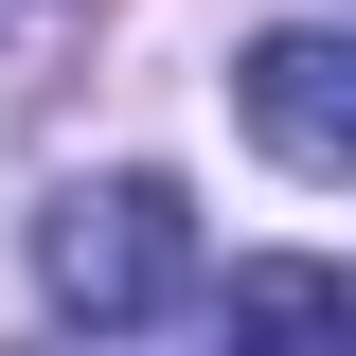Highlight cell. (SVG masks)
<instances>
[{
    "label": "cell",
    "mask_w": 356,
    "mask_h": 356,
    "mask_svg": "<svg viewBox=\"0 0 356 356\" xmlns=\"http://www.w3.org/2000/svg\"><path fill=\"white\" fill-rule=\"evenodd\" d=\"M36 303L72 339H143V321L196 303V196L161 161H107V178H54L36 214Z\"/></svg>",
    "instance_id": "1"
},
{
    "label": "cell",
    "mask_w": 356,
    "mask_h": 356,
    "mask_svg": "<svg viewBox=\"0 0 356 356\" xmlns=\"http://www.w3.org/2000/svg\"><path fill=\"white\" fill-rule=\"evenodd\" d=\"M232 125H250L285 178H356V36L267 18V36L232 54Z\"/></svg>",
    "instance_id": "2"
},
{
    "label": "cell",
    "mask_w": 356,
    "mask_h": 356,
    "mask_svg": "<svg viewBox=\"0 0 356 356\" xmlns=\"http://www.w3.org/2000/svg\"><path fill=\"white\" fill-rule=\"evenodd\" d=\"M214 321L232 339H356V267H232Z\"/></svg>",
    "instance_id": "3"
}]
</instances>
